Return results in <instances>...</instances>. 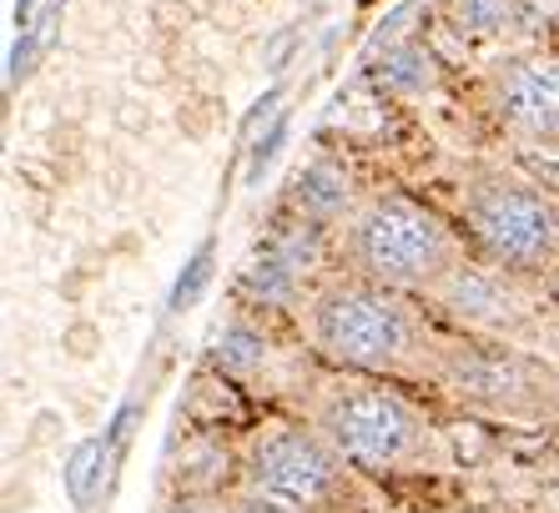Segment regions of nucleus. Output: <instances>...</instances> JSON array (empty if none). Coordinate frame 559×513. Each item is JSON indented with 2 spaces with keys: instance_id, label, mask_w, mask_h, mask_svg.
I'll use <instances>...</instances> for the list:
<instances>
[{
  "instance_id": "f257e3e1",
  "label": "nucleus",
  "mask_w": 559,
  "mask_h": 513,
  "mask_svg": "<svg viewBox=\"0 0 559 513\" xmlns=\"http://www.w3.org/2000/svg\"><path fill=\"white\" fill-rule=\"evenodd\" d=\"M308 343L323 362L353 378H439L443 337L424 318V297L393 293L358 272L323 277L302 308Z\"/></svg>"
},
{
  "instance_id": "f03ea898",
  "label": "nucleus",
  "mask_w": 559,
  "mask_h": 513,
  "mask_svg": "<svg viewBox=\"0 0 559 513\" xmlns=\"http://www.w3.org/2000/svg\"><path fill=\"white\" fill-rule=\"evenodd\" d=\"M464 252V231L408 192L364 196V206L338 231V256L348 262V272L393 287V293L424 297V302L459 267Z\"/></svg>"
},
{
  "instance_id": "7ed1b4c3",
  "label": "nucleus",
  "mask_w": 559,
  "mask_h": 513,
  "mask_svg": "<svg viewBox=\"0 0 559 513\" xmlns=\"http://www.w3.org/2000/svg\"><path fill=\"white\" fill-rule=\"evenodd\" d=\"M459 231L474 256L520 277H545L559 267V206L549 187L520 171L479 167L459 192Z\"/></svg>"
},
{
  "instance_id": "20e7f679",
  "label": "nucleus",
  "mask_w": 559,
  "mask_h": 513,
  "mask_svg": "<svg viewBox=\"0 0 559 513\" xmlns=\"http://www.w3.org/2000/svg\"><path fill=\"white\" fill-rule=\"evenodd\" d=\"M312 428L333 443L348 468L358 474H404L429 449V423L414 413V403L389 393L378 378L333 383L318 398Z\"/></svg>"
},
{
  "instance_id": "39448f33",
  "label": "nucleus",
  "mask_w": 559,
  "mask_h": 513,
  "mask_svg": "<svg viewBox=\"0 0 559 513\" xmlns=\"http://www.w3.org/2000/svg\"><path fill=\"white\" fill-rule=\"evenodd\" d=\"M454 398L479 403L495 413H534L545 408L555 393V372L539 358L520 353L514 343L499 337H474V343H449L439 362V378Z\"/></svg>"
},
{
  "instance_id": "423d86ee",
  "label": "nucleus",
  "mask_w": 559,
  "mask_h": 513,
  "mask_svg": "<svg viewBox=\"0 0 559 513\" xmlns=\"http://www.w3.org/2000/svg\"><path fill=\"white\" fill-rule=\"evenodd\" d=\"M530 277L504 272L484 256L464 252L459 267L433 287L429 308L439 318H449L454 327L474 337H499V343H520L534 333V302H530Z\"/></svg>"
},
{
  "instance_id": "0eeeda50",
  "label": "nucleus",
  "mask_w": 559,
  "mask_h": 513,
  "mask_svg": "<svg viewBox=\"0 0 559 513\" xmlns=\"http://www.w3.org/2000/svg\"><path fill=\"white\" fill-rule=\"evenodd\" d=\"M348 463L333 453L318 428L273 423L248 443V478L252 488H267L277 499L298 503V509H328L343 488Z\"/></svg>"
},
{
  "instance_id": "6e6552de",
  "label": "nucleus",
  "mask_w": 559,
  "mask_h": 513,
  "mask_svg": "<svg viewBox=\"0 0 559 513\" xmlns=\"http://www.w3.org/2000/svg\"><path fill=\"white\" fill-rule=\"evenodd\" d=\"M484 106L495 127L524 146L559 152V51L524 46L484 76Z\"/></svg>"
},
{
  "instance_id": "1a4fd4ad",
  "label": "nucleus",
  "mask_w": 559,
  "mask_h": 513,
  "mask_svg": "<svg viewBox=\"0 0 559 513\" xmlns=\"http://www.w3.org/2000/svg\"><path fill=\"white\" fill-rule=\"evenodd\" d=\"M364 206V196H358V187H353L348 167L343 162H333V156H318V162H308V167L293 177V187H287V212L302 222H312V227H328V231H343L348 227V217Z\"/></svg>"
},
{
  "instance_id": "9d476101",
  "label": "nucleus",
  "mask_w": 559,
  "mask_h": 513,
  "mask_svg": "<svg viewBox=\"0 0 559 513\" xmlns=\"http://www.w3.org/2000/svg\"><path fill=\"white\" fill-rule=\"evenodd\" d=\"M237 293H242V302H248L252 312H298L302 318L312 287L283 252H273V247L262 242L258 252L242 262V272H237Z\"/></svg>"
},
{
  "instance_id": "9b49d317",
  "label": "nucleus",
  "mask_w": 559,
  "mask_h": 513,
  "mask_svg": "<svg viewBox=\"0 0 559 513\" xmlns=\"http://www.w3.org/2000/svg\"><path fill=\"white\" fill-rule=\"evenodd\" d=\"M273 362V337L252 318H227L207 343V368L227 383H252Z\"/></svg>"
},
{
  "instance_id": "f8f14e48",
  "label": "nucleus",
  "mask_w": 559,
  "mask_h": 513,
  "mask_svg": "<svg viewBox=\"0 0 559 513\" xmlns=\"http://www.w3.org/2000/svg\"><path fill=\"white\" fill-rule=\"evenodd\" d=\"M443 11L459 36L474 40H495L524 26V0H443Z\"/></svg>"
},
{
  "instance_id": "ddd939ff",
  "label": "nucleus",
  "mask_w": 559,
  "mask_h": 513,
  "mask_svg": "<svg viewBox=\"0 0 559 513\" xmlns=\"http://www.w3.org/2000/svg\"><path fill=\"white\" fill-rule=\"evenodd\" d=\"M378 81L389 91H399V96H424V91L439 81V65H433V56L424 51L418 40H404V46H393V51L383 56Z\"/></svg>"
},
{
  "instance_id": "4468645a",
  "label": "nucleus",
  "mask_w": 559,
  "mask_h": 513,
  "mask_svg": "<svg viewBox=\"0 0 559 513\" xmlns=\"http://www.w3.org/2000/svg\"><path fill=\"white\" fill-rule=\"evenodd\" d=\"M449 443H454V453L464 463H479L484 453H489V438H484L479 423H454V428H449Z\"/></svg>"
},
{
  "instance_id": "2eb2a0df",
  "label": "nucleus",
  "mask_w": 559,
  "mask_h": 513,
  "mask_svg": "<svg viewBox=\"0 0 559 513\" xmlns=\"http://www.w3.org/2000/svg\"><path fill=\"white\" fill-rule=\"evenodd\" d=\"M233 513H302V509L277 499V493H267V488H248V493L233 503Z\"/></svg>"
},
{
  "instance_id": "dca6fc26",
  "label": "nucleus",
  "mask_w": 559,
  "mask_h": 513,
  "mask_svg": "<svg viewBox=\"0 0 559 513\" xmlns=\"http://www.w3.org/2000/svg\"><path fill=\"white\" fill-rule=\"evenodd\" d=\"M171 513H217V509H207V503H197V499H187V503H177Z\"/></svg>"
}]
</instances>
